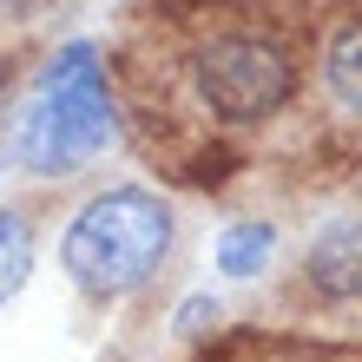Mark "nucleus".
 <instances>
[{
	"mask_svg": "<svg viewBox=\"0 0 362 362\" xmlns=\"http://www.w3.org/2000/svg\"><path fill=\"white\" fill-rule=\"evenodd\" d=\"M172 230L178 224L165 198H152L145 185H112L79 204L66 244H59V264L86 296L112 303V296H132L158 276V264L172 257Z\"/></svg>",
	"mask_w": 362,
	"mask_h": 362,
	"instance_id": "f257e3e1",
	"label": "nucleus"
},
{
	"mask_svg": "<svg viewBox=\"0 0 362 362\" xmlns=\"http://www.w3.org/2000/svg\"><path fill=\"white\" fill-rule=\"evenodd\" d=\"M119 132L112 119V99H105V79H99V59L93 47H66L53 59L47 86H40L27 125H20V158L27 172H79L93 152H105Z\"/></svg>",
	"mask_w": 362,
	"mask_h": 362,
	"instance_id": "f03ea898",
	"label": "nucleus"
},
{
	"mask_svg": "<svg viewBox=\"0 0 362 362\" xmlns=\"http://www.w3.org/2000/svg\"><path fill=\"white\" fill-rule=\"evenodd\" d=\"M191 93L224 125H264L296 99V59L264 33H211L191 53Z\"/></svg>",
	"mask_w": 362,
	"mask_h": 362,
	"instance_id": "7ed1b4c3",
	"label": "nucleus"
},
{
	"mask_svg": "<svg viewBox=\"0 0 362 362\" xmlns=\"http://www.w3.org/2000/svg\"><path fill=\"white\" fill-rule=\"evenodd\" d=\"M310 284L336 296V303H349V296H362V218H336L316 230V244H310Z\"/></svg>",
	"mask_w": 362,
	"mask_h": 362,
	"instance_id": "20e7f679",
	"label": "nucleus"
},
{
	"mask_svg": "<svg viewBox=\"0 0 362 362\" xmlns=\"http://www.w3.org/2000/svg\"><path fill=\"white\" fill-rule=\"evenodd\" d=\"M323 79H329V93L336 105H343L349 119H362V20H349L343 33L329 40V59H323Z\"/></svg>",
	"mask_w": 362,
	"mask_h": 362,
	"instance_id": "39448f33",
	"label": "nucleus"
},
{
	"mask_svg": "<svg viewBox=\"0 0 362 362\" xmlns=\"http://www.w3.org/2000/svg\"><path fill=\"white\" fill-rule=\"evenodd\" d=\"M270 244H276V230H270L264 218H250V224H230L224 238H218V270H230V276H250V270H264Z\"/></svg>",
	"mask_w": 362,
	"mask_h": 362,
	"instance_id": "423d86ee",
	"label": "nucleus"
},
{
	"mask_svg": "<svg viewBox=\"0 0 362 362\" xmlns=\"http://www.w3.org/2000/svg\"><path fill=\"white\" fill-rule=\"evenodd\" d=\"M27 270H33V230L20 211H0V303L27 284Z\"/></svg>",
	"mask_w": 362,
	"mask_h": 362,
	"instance_id": "0eeeda50",
	"label": "nucleus"
},
{
	"mask_svg": "<svg viewBox=\"0 0 362 362\" xmlns=\"http://www.w3.org/2000/svg\"><path fill=\"white\" fill-rule=\"evenodd\" d=\"M204 316H218V303H211V296H191V303L178 310V323H185V329H198Z\"/></svg>",
	"mask_w": 362,
	"mask_h": 362,
	"instance_id": "6e6552de",
	"label": "nucleus"
},
{
	"mask_svg": "<svg viewBox=\"0 0 362 362\" xmlns=\"http://www.w3.org/2000/svg\"><path fill=\"white\" fill-rule=\"evenodd\" d=\"M7 7H13V13H40L47 0H7Z\"/></svg>",
	"mask_w": 362,
	"mask_h": 362,
	"instance_id": "1a4fd4ad",
	"label": "nucleus"
}]
</instances>
